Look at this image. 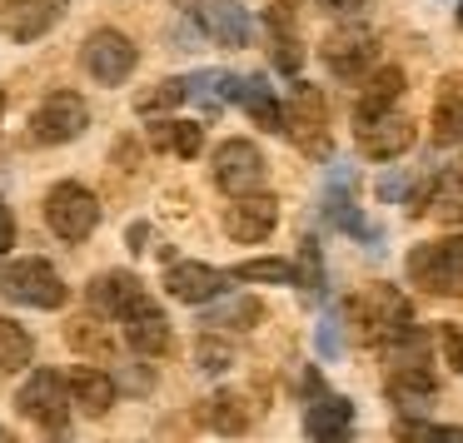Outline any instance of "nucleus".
Returning a JSON list of instances; mask_svg holds the SVG:
<instances>
[{
  "instance_id": "1",
  "label": "nucleus",
  "mask_w": 463,
  "mask_h": 443,
  "mask_svg": "<svg viewBox=\"0 0 463 443\" xmlns=\"http://www.w3.org/2000/svg\"><path fill=\"white\" fill-rule=\"evenodd\" d=\"M45 224L55 230V240L80 244V240H90L95 224H100V200H95L85 184L61 180V184H51V194H45Z\"/></svg>"
},
{
  "instance_id": "2",
  "label": "nucleus",
  "mask_w": 463,
  "mask_h": 443,
  "mask_svg": "<svg viewBox=\"0 0 463 443\" xmlns=\"http://www.w3.org/2000/svg\"><path fill=\"white\" fill-rule=\"evenodd\" d=\"M0 294L25 309H61L65 304V279L55 274V264L45 259H15L0 269Z\"/></svg>"
},
{
  "instance_id": "3",
  "label": "nucleus",
  "mask_w": 463,
  "mask_h": 443,
  "mask_svg": "<svg viewBox=\"0 0 463 443\" xmlns=\"http://www.w3.org/2000/svg\"><path fill=\"white\" fill-rule=\"evenodd\" d=\"M15 409L31 423H41L45 433H65V409H71V379L55 369H35L15 393Z\"/></svg>"
},
{
  "instance_id": "4",
  "label": "nucleus",
  "mask_w": 463,
  "mask_h": 443,
  "mask_svg": "<svg viewBox=\"0 0 463 443\" xmlns=\"http://www.w3.org/2000/svg\"><path fill=\"white\" fill-rule=\"evenodd\" d=\"M409 279L419 284V289H429V294H458L463 289V240L413 244Z\"/></svg>"
},
{
  "instance_id": "5",
  "label": "nucleus",
  "mask_w": 463,
  "mask_h": 443,
  "mask_svg": "<svg viewBox=\"0 0 463 443\" xmlns=\"http://www.w3.org/2000/svg\"><path fill=\"white\" fill-rule=\"evenodd\" d=\"M175 5L224 51H244L250 45V11L240 0H175Z\"/></svg>"
},
{
  "instance_id": "6",
  "label": "nucleus",
  "mask_w": 463,
  "mask_h": 443,
  "mask_svg": "<svg viewBox=\"0 0 463 443\" xmlns=\"http://www.w3.org/2000/svg\"><path fill=\"white\" fill-rule=\"evenodd\" d=\"M264 174H269V165H264L260 145L250 140H224L220 150H214V184H220L224 194H254L264 190Z\"/></svg>"
},
{
  "instance_id": "7",
  "label": "nucleus",
  "mask_w": 463,
  "mask_h": 443,
  "mask_svg": "<svg viewBox=\"0 0 463 443\" xmlns=\"http://www.w3.org/2000/svg\"><path fill=\"white\" fill-rule=\"evenodd\" d=\"M85 125H90V105H85L75 90L45 95L41 110L31 115V135L41 145H65V140H75V135H85Z\"/></svg>"
},
{
  "instance_id": "8",
  "label": "nucleus",
  "mask_w": 463,
  "mask_h": 443,
  "mask_svg": "<svg viewBox=\"0 0 463 443\" xmlns=\"http://www.w3.org/2000/svg\"><path fill=\"white\" fill-rule=\"evenodd\" d=\"M80 61H85V71H90L100 85H125L140 55H135L130 35H120V31H95L90 41H85Z\"/></svg>"
},
{
  "instance_id": "9",
  "label": "nucleus",
  "mask_w": 463,
  "mask_h": 443,
  "mask_svg": "<svg viewBox=\"0 0 463 443\" xmlns=\"http://www.w3.org/2000/svg\"><path fill=\"white\" fill-rule=\"evenodd\" d=\"M71 0H5V11H0V31L11 35L15 45H31L51 31L55 21L65 15Z\"/></svg>"
},
{
  "instance_id": "10",
  "label": "nucleus",
  "mask_w": 463,
  "mask_h": 443,
  "mask_svg": "<svg viewBox=\"0 0 463 443\" xmlns=\"http://www.w3.org/2000/svg\"><path fill=\"white\" fill-rule=\"evenodd\" d=\"M274 224H279V204L269 200V194H240V200L224 210V234L240 244H260L274 234Z\"/></svg>"
},
{
  "instance_id": "11",
  "label": "nucleus",
  "mask_w": 463,
  "mask_h": 443,
  "mask_svg": "<svg viewBox=\"0 0 463 443\" xmlns=\"http://www.w3.org/2000/svg\"><path fill=\"white\" fill-rule=\"evenodd\" d=\"M85 294H90V309L105 314V319H125L135 304L150 299V294H145V284L135 279L130 269H105V274H95Z\"/></svg>"
},
{
  "instance_id": "12",
  "label": "nucleus",
  "mask_w": 463,
  "mask_h": 443,
  "mask_svg": "<svg viewBox=\"0 0 463 443\" xmlns=\"http://www.w3.org/2000/svg\"><path fill=\"white\" fill-rule=\"evenodd\" d=\"M224 284H230V274L194 259H170V269H165V294L180 304H210L214 294H224Z\"/></svg>"
},
{
  "instance_id": "13",
  "label": "nucleus",
  "mask_w": 463,
  "mask_h": 443,
  "mask_svg": "<svg viewBox=\"0 0 463 443\" xmlns=\"http://www.w3.org/2000/svg\"><path fill=\"white\" fill-rule=\"evenodd\" d=\"M120 324H125V344H130L135 353H145V359H160V353H170V344H175L170 319H165V314L155 309L150 299L135 304V309L125 314Z\"/></svg>"
},
{
  "instance_id": "14",
  "label": "nucleus",
  "mask_w": 463,
  "mask_h": 443,
  "mask_svg": "<svg viewBox=\"0 0 463 443\" xmlns=\"http://www.w3.org/2000/svg\"><path fill=\"white\" fill-rule=\"evenodd\" d=\"M409 145H413V125L403 115H379V120L359 125V150L369 160H399Z\"/></svg>"
},
{
  "instance_id": "15",
  "label": "nucleus",
  "mask_w": 463,
  "mask_h": 443,
  "mask_svg": "<svg viewBox=\"0 0 463 443\" xmlns=\"http://www.w3.org/2000/svg\"><path fill=\"white\" fill-rule=\"evenodd\" d=\"M284 130L299 135L314 155L329 150V140H324V100H319V90H314V85H294V110L284 115Z\"/></svg>"
},
{
  "instance_id": "16",
  "label": "nucleus",
  "mask_w": 463,
  "mask_h": 443,
  "mask_svg": "<svg viewBox=\"0 0 463 443\" xmlns=\"http://www.w3.org/2000/svg\"><path fill=\"white\" fill-rule=\"evenodd\" d=\"M65 379H71V403H75L80 413L105 419V413L115 409V379H110L105 369H71Z\"/></svg>"
},
{
  "instance_id": "17",
  "label": "nucleus",
  "mask_w": 463,
  "mask_h": 443,
  "mask_svg": "<svg viewBox=\"0 0 463 443\" xmlns=\"http://www.w3.org/2000/svg\"><path fill=\"white\" fill-rule=\"evenodd\" d=\"M369 55H373V35L359 31V25L324 41V65H329L334 75H344V80H349V75H359L364 65H369Z\"/></svg>"
},
{
  "instance_id": "18",
  "label": "nucleus",
  "mask_w": 463,
  "mask_h": 443,
  "mask_svg": "<svg viewBox=\"0 0 463 443\" xmlns=\"http://www.w3.org/2000/svg\"><path fill=\"white\" fill-rule=\"evenodd\" d=\"M349 419H354V403L349 399L319 393V399L304 409V433H314V438H339V433L349 429Z\"/></svg>"
},
{
  "instance_id": "19",
  "label": "nucleus",
  "mask_w": 463,
  "mask_h": 443,
  "mask_svg": "<svg viewBox=\"0 0 463 443\" xmlns=\"http://www.w3.org/2000/svg\"><path fill=\"white\" fill-rule=\"evenodd\" d=\"M429 214L443 224H463V165L429 180Z\"/></svg>"
},
{
  "instance_id": "20",
  "label": "nucleus",
  "mask_w": 463,
  "mask_h": 443,
  "mask_svg": "<svg viewBox=\"0 0 463 443\" xmlns=\"http://www.w3.org/2000/svg\"><path fill=\"white\" fill-rule=\"evenodd\" d=\"M150 145L180 155V160H194L204 150V130L194 120H160V125H150Z\"/></svg>"
},
{
  "instance_id": "21",
  "label": "nucleus",
  "mask_w": 463,
  "mask_h": 443,
  "mask_svg": "<svg viewBox=\"0 0 463 443\" xmlns=\"http://www.w3.org/2000/svg\"><path fill=\"white\" fill-rule=\"evenodd\" d=\"M399 90H403V75L393 71H379L369 85H364V100H359V110H354V125H369V120H379V115H389V105L399 100Z\"/></svg>"
},
{
  "instance_id": "22",
  "label": "nucleus",
  "mask_w": 463,
  "mask_h": 443,
  "mask_svg": "<svg viewBox=\"0 0 463 443\" xmlns=\"http://www.w3.org/2000/svg\"><path fill=\"white\" fill-rule=\"evenodd\" d=\"M240 105L254 115V120L264 125V130H284V105H279V95L269 90V80L264 75H254V80H244V90H240Z\"/></svg>"
},
{
  "instance_id": "23",
  "label": "nucleus",
  "mask_w": 463,
  "mask_h": 443,
  "mask_svg": "<svg viewBox=\"0 0 463 443\" xmlns=\"http://www.w3.org/2000/svg\"><path fill=\"white\" fill-rule=\"evenodd\" d=\"M240 90H244L240 75H224V71H200V75H190V95H194V100H204L210 110L234 105V100H240Z\"/></svg>"
},
{
  "instance_id": "24",
  "label": "nucleus",
  "mask_w": 463,
  "mask_h": 443,
  "mask_svg": "<svg viewBox=\"0 0 463 443\" xmlns=\"http://www.w3.org/2000/svg\"><path fill=\"white\" fill-rule=\"evenodd\" d=\"M31 353H35V339L15 319H5V314H0V369H5V373L25 369V363H31Z\"/></svg>"
},
{
  "instance_id": "25",
  "label": "nucleus",
  "mask_w": 463,
  "mask_h": 443,
  "mask_svg": "<svg viewBox=\"0 0 463 443\" xmlns=\"http://www.w3.org/2000/svg\"><path fill=\"white\" fill-rule=\"evenodd\" d=\"M204 423L220 433H244L250 429V413H244V399L240 393H214L210 403H204Z\"/></svg>"
},
{
  "instance_id": "26",
  "label": "nucleus",
  "mask_w": 463,
  "mask_h": 443,
  "mask_svg": "<svg viewBox=\"0 0 463 443\" xmlns=\"http://www.w3.org/2000/svg\"><path fill=\"white\" fill-rule=\"evenodd\" d=\"M433 140L439 145H463V95H443L433 110Z\"/></svg>"
},
{
  "instance_id": "27",
  "label": "nucleus",
  "mask_w": 463,
  "mask_h": 443,
  "mask_svg": "<svg viewBox=\"0 0 463 443\" xmlns=\"http://www.w3.org/2000/svg\"><path fill=\"white\" fill-rule=\"evenodd\" d=\"M180 100H190V80H160L155 90H145L140 100H135V110H140V115H160V110H175Z\"/></svg>"
},
{
  "instance_id": "28",
  "label": "nucleus",
  "mask_w": 463,
  "mask_h": 443,
  "mask_svg": "<svg viewBox=\"0 0 463 443\" xmlns=\"http://www.w3.org/2000/svg\"><path fill=\"white\" fill-rule=\"evenodd\" d=\"M234 279L244 284H294V264L289 259H250L234 269Z\"/></svg>"
},
{
  "instance_id": "29",
  "label": "nucleus",
  "mask_w": 463,
  "mask_h": 443,
  "mask_svg": "<svg viewBox=\"0 0 463 443\" xmlns=\"http://www.w3.org/2000/svg\"><path fill=\"white\" fill-rule=\"evenodd\" d=\"M254 319H260V304H254V299H234L230 309L210 314V324H204V329H250Z\"/></svg>"
},
{
  "instance_id": "30",
  "label": "nucleus",
  "mask_w": 463,
  "mask_h": 443,
  "mask_svg": "<svg viewBox=\"0 0 463 443\" xmlns=\"http://www.w3.org/2000/svg\"><path fill=\"white\" fill-rule=\"evenodd\" d=\"M194 359H200V369H204V373H224V369L234 363V353L224 349L220 339H210V334H204V339H200V349H194Z\"/></svg>"
},
{
  "instance_id": "31",
  "label": "nucleus",
  "mask_w": 463,
  "mask_h": 443,
  "mask_svg": "<svg viewBox=\"0 0 463 443\" xmlns=\"http://www.w3.org/2000/svg\"><path fill=\"white\" fill-rule=\"evenodd\" d=\"M403 438H439V443H463V429H433V423H399Z\"/></svg>"
},
{
  "instance_id": "32",
  "label": "nucleus",
  "mask_w": 463,
  "mask_h": 443,
  "mask_svg": "<svg viewBox=\"0 0 463 443\" xmlns=\"http://www.w3.org/2000/svg\"><path fill=\"white\" fill-rule=\"evenodd\" d=\"M314 344H319L324 359H339V353H344V344H339V324L324 319V324H319V334H314Z\"/></svg>"
},
{
  "instance_id": "33",
  "label": "nucleus",
  "mask_w": 463,
  "mask_h": 443,
  "mask_svg": "<svg viewBox=\"0 0 463 443\" xmlns=\"http://www.w3.org/2000/svg\"><path fill=\"white\" fill-rule=\"evenodd\" d=\"M95 324H71V344L75 349H95V353H105V339L100 334H90Z\"/></svg>"
},
{
  "instance_id": "34",
  "label": "nucleus",
  "mask_w": 463,
  "mask_h": 443,
  "mask_svg": "<svg viewBox=\"0 0 463 443\" xmlns=\"http://www.w3.org/2000/svg\"><path fill=\"white\" fill-rule=\"evenodd\" d=\"M403 194H409V180H403V174H383V180H379V200L399 204Z\"/></svg>"
},
{
  "instance_id": "35",
  "label": "nucleus",
  "mask_w": 463,
  "mask_h": 443,
  "mask_svg": "<svg viewBox=\"0 0 463 443\" xmlns=\"http://www.w3.org/2000/svg\"><path fill=\"white\" fill-rule=\"evenodd\" d=\"M11 250H15V214L0 200V254H11Z\"/></svg>"
},
{
  "instance_id": "36",
  "label": "nucleus",
  "mask_w": 463,
  "mask_h": 443,
  "mask_svg": "<svg viewBox=\"0 0 463 443\" xmlns=\"http://www.w3.org/2000/svg\"><path fill=\"white\" fill-rule=\"evenodd\" d=\"M443 353H449L453 369H463V334L458 329H443Z\"/></svg>"
},
{
  "instance_id": "37",
  "label": "nucleus",
  "mask_w": 463,
  "mask_h": 443,
  "mask_svg": "<svg viewBox=\"0 0 463 443\" xmlns=\"http://www.w3.org/2000/svg\"><path fill=\"white\" fill-rule=\"evenodd\" d=\"M125 244H130L135 254H145V244H150V224H130V230H125Z\"/></svg>"
},
{
  "instance_id": "38",
  "label": "nucleus",
  "mask_w": 463,
  "mask_h": 443,
  "mask_svg": "<svg viewBox=\"0 0 463 443\" xmlns=\"http://www.w3.org/2000/svg\"><path fill=\"white\" fill-rule=\"evenodd\" d=\"M324 11H334V15H349V11H359L364 0H319Z\"/></svg>"
},
{
  "instance_id": "39",
  "label": "nucleus",
  "mask_w": 463,
  "mask_h": 443,
  "mask_svg": "<svg viewBox=\"0 0 463 443\" xmlns=\"http://www.w3.org/2000/svg\"><path fill=\"white\" fill-rule=\"evenodd\" d=\"M458 25H463V5H458Z\"/></svg>"
},
{
  "instance_id": "40",
  "label": "nucleus",
  "mask_w": 463,
  "mask_h": 443,
  "mask_svg": "<svg viewBox=\"0 0 463 443\" xmlns=\"http://www.w3.org/2000/svg\"><path fill=\"white\" fill-rule=\"evenodd\" d=\"M0 110H5V95H0Z\"/></svg>"
}]
</instances>
